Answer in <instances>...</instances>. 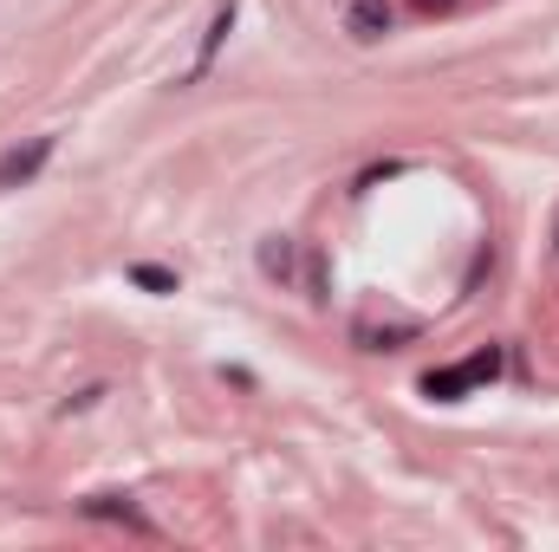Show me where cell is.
<instances>
[{
	"label": "cell",
	"mask_w": 559,
	"mask_h": 552,
	"mask_svg": "<svg viewBox=\"0 0 559 552\" xmlns=\"http://www.w3.org/2000/svg\"><path fill=\"white\" fill-rule=\"evenodd\" d=\"M85 514H92V520H124V527H131V533H156V527H150V520H143L138 507H131V501H124V494H92V501H85Z\"/></svg>",
	"instance_id": "obj_6"
},
{
	"label": "cell",
	"mask_w": 559,
	"mask_h": 552,
	"mask_svg": "<svg viewBox=\"0 0 559 552\" xmlns=\"http://www.w3.org/2000/svg\"><path fill=\"white\" fill-rule=\"evenodd\" d=\"M286 261H293V254H286V241H267V248H261V267H267V274H286Z\"/></svg>",
	"instance_id": "obj_8"
},
{
	"label": "cell",
	"mask_w": 559,
	"mask_h": 552,
	"mask_svg": "<svg viewBox=\"0 0 559 552\" xmlns=\"http://www.w3.org/2000/svg\"><path fill=\"white\" fill-rule=\"evenodd\" d=\"M501 371V351L488 345V351H475V358H462V364H449V371H429L423 377V397H436V404H455L462 391H475L481 377H495Z\"/></svg>",
	"instance_id": "obj_1"
},
{
	"label": "cell",
	"mask_w": 559,
	"mask_h": 552,
	"mask_svg": "<svg viewBox=\"0 0 559 552\" xmlns=\"http://www.w3.org/2000/svg\"><path fill=\"white\" fill-rule=\"evenodd\" d=\"M411 7H417V13H449L455 0H411Z\"/></svg>",
	"instance_id": "obj_9"
},
{
	"label": "cell",
	"mask_w": 559,
	"mask_h": 552,
	"mask_svg": "<svg viewBox=\"0 0 559 552\" xmlns=\"http://www.w3.org/2000/svg\"><path fill=\"white\" fill-rule=\"evenodd\" d=\"M345 33L352 39H384L391 33V7L384 0H352L345 7Z\"/></svg>",
	"instance_id": "obj_3"
},
{
	"label": "cell",
	"mask_w": 559,
	"mask_h": 552,
	"mask_svg": "<svg viewBox=\"0 0 559 552\" xmlns=\"http://www.w3.org/2000/svg\"><path fill=\"white\" fill-rule=\"evenodd\" d=\"M417 332H423L417 319H397V325H371V319H358V325H352V338H358L365 351H391L397 338H417Z\"/></svg>",
	"instance_id": "obj_5"
},
{
	"label": "cell",
	"mask_w": 559,
	"mask_h": 552,
	"mask_svg": "<svg viewBox=\"0 0 559 552\" xmlns=\"http://www.w3.org/2000/svg\"><path fill=\"white\" fill-rule=\"evenodd\" d=\"M235 7H241V0H215V20H209V33H202V52H195V65H189V79H202V72L215 65V52H222V39H228V26H235Z\"/></svg>",
	"instance_id": "obj_4"
},
{
	"label": "cell",
	"mask_w": 559,
	"mask_h": 552,
	"mask_svg": "<svg viewBox=\"0 0 559 552\" xmlns=\"http://www.w3.org/2000/svg\"><path fill=\"white\" fill-rule=\"evenodd\" d=\"M46 156H52V137H26L20 149H7V156H0V189H20V182H33V176L46 169Z\"/></svg>",
	"instance_id": "obj_2"
},
{
	"label": "cell",
	"mask_w": 559,
	"mask_h": 552,
	"mask_svg": "<svg viewBox=\"0 0 559 552\" xmlns=\"http://www.w3.org/2000/svg\"><path fill=\"white\" fill-rule=\"evenodd\" d=\"M131 279L150 286V292H176V274H163V267H131Z\"/></svg>",
	"instance_id": "obj_7"
}]
</instances>
